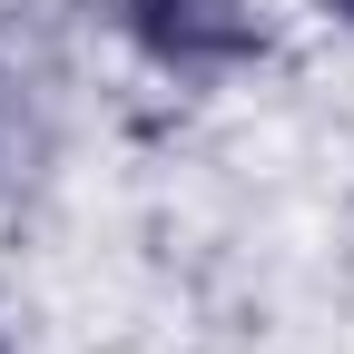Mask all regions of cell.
I'll return each instance as SVG.
<instances>
[{"label":"cell","instance_id":"obj_2","mask_svg":"<svg viewBox=\"0 0 354 354\" xmlns=\"http://www.w3.org/2000/svg\"><path fill=\"white\" fill-rule=\"evenodd\" d=\"M315 10H325V20H335V30H354V0H315Z\"/></svg>","mask_w":354,"mask_h":354},{"label":"cell","instance_id":"obj_3","mask_svg":"<svg viewBox=\"0 0 354 354\" xmlns=\"http://www.w3.org/2000/svg\"><path fill=\"white\" fill-rule=\"evenodd\" d=\"M0 354H10V344H0Z\"/></svg>","mask_w":354,"mask_h":354},{"label":"cell","instance_id":"obj_1","mask_svg":"<svg viewBox=\"0 0 354 354\" xmlns=\"http://www.w3.org/2000/svg\"><path fill=\"white\" fill-rule=\"evenodd\" d=\"M118 50L177 79V88H227L276 59V0H99Z\"/></svg>","mask_w":354,"mask_h":354}]
</instances>
